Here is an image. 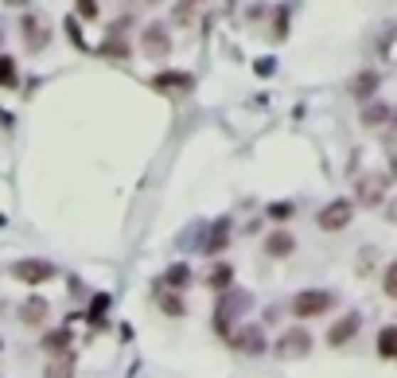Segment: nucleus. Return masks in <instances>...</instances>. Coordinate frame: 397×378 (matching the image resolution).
<instances>
[{
  "label": "nucleus",
  "instance_id": "9",
  "mask_svg": "<svg viewBox=\"0 0 397 378\" xmlns=\"http://www.w3.org/2000/svg\"><path fill=\"white\" fill-rule=\"evenodd\" d=\"M230 347L242 351V355H261L269 343H265V332H261L258 324H242V327H234V332H230Z\"/></svg>",
  "mask_w": 397,
  "mask_h": 378
},
{
  "label": "nucleus",
  "instance_id": "19",
  "mask_svg": "<svg viewBox=\"0 0 397 378\" xmlns=\"http://www.w3.org/2000/svg\"><path fill=\"white\" fill-rule=\"evenodd\" d=\"M206 285H211V289H218V293H226L230 285H234V266L218 261V266L211 269V277H206Z\"/></svg>",
  "mask_w": 397,
  "mask_h": 378
},
{
  "label": "nucleus",
  "instance_id": "4",
  "mask_svg": "<svg viewBox=\"0 0 397 378\" xmlns=\"http://www.w3.org/2000/svg\"><path fill=\"white\" fill-rule=\"evenodd\" d=\"M148 86L156 90V94H168V98H184L195 90V75H187V70H160V75L148 78Z\"/></svg>",
  "mask_w": 397,
  "mask_h": 378
},
{
  "label": "nucleus",
  "instance_id": "13",
  "mask_svg": "<svg viewBox=\"0 0 397 378\" xmlns=\"http://www.w3.org/2000/svg\"><path fill=\"white\" fill-rule=\"evenodd\" d=\"M47 312H51V304H47L43 297H28L20 304V320L23 324H31V327H39L47 320Z\"/></svg>",
  "mask_w": 397,
  "mask_h": 378
},
{
  "label": "nucleus",
  "instance_id": "21",
  "mask_svg": "<svg viewBox=\"0 0 397 378\" xmlns=\"http://www.w3.org/2000/svg\"><path fill=\"white\" fill-rule=\"evenodd\" d=\"M160 308L168 312V316H184L187 304H184V297H179V293H164V297H160Z\"/></svg>",
  "mask_w": 397,
  "mask_h": 378
},
{
  "label": "nucleus",
  "instance_id": "18",
  "mask_svg": "<svg viewBox=\"0 0 397 378\" xmlns=\"http://www.w3.org/2000/svg\"><path fill=\"white\" fill-rule=\"evenodd\" d=\"M230 246V219H218V223H214V230H211V242L203 246L206 253H218V250H226Z\"/></svg>",
  "mask_w": 397,
  "mask_h": 378
},
{
  "label": "nucleus",
  "instance_id": "25",
  "mask_svg": "<svg viewBox=\"0 0 397 378\" xmlns=\"http://www.w3.org/2000/svg\"><path fill=\"white\" fill-rule=\"evenodd\" d=\"M191 16H195V4H176V8H171V20L184 23V28H187V23H195Z\"/></svg>",
  "mask_w": 397,
  "mask_h": 378
},
{
  "label": "nucleus",
  "instance_id": "1",
  "mask_svg": "<svg viewBox=\"0 0 397 378\" xmlns=\"http://www.w3.org/2000/svg\"><path fill=\"white\" fill-rule=\"evenodd\" d=\"M250 308H253V297H250V293H242V289H226V293H222V300L214 304V332L230 340V332H234V320H238V316H245Z\"/></svg>",
  "mask_w": 397,
  "mask_h": 378
},
{
  "label": "nucleus",
  "instance_id": "7",
  "mask_svg": "<svg viewBox=\"0 0 397 378\" xmlns=\"http://www.w3.org/2000/svg\"><path fill=\"white\" fill-rule=\"evenodd\" d=\"M351 219H354V203L351 199H331L324 211L316 215V223H319V230H343V226H351Z\"/></svg>",
  "mask_w": 397,
  "mask_h": 378
},
{
  "label": "nucleus",
  "instance_id": "14",
  "mask_svg": "<svg viewBox=\"0 0 397 378\" xmlns=\"http://www.w3.org/2000/svg\"><path fill=\"white\" fill-rule=\"evenodd\" d=\"M378 82L382 78H378L374 70H362V75H354V82H351V94L359 98V102H366V98L378 94Z\"/></svg>",
  "mask_w": 397,
  "mask_h": 378
},
{
  "label": "nucleus",
  "instance_id": "17",
  "mask_svg": "<svg viewBox=\"0 0 397 378\" xmlns=\"http://www.w3.org/2000/svg\"><path fill=\"white\" fill-rule=\"evenodd\" d=\"M390 117H393V110H390V105H382V102H366V110H362V125H370V129L386 125Z\"/></svg>",
  "mask_w": 397,
  "mask_h": 378
},
{
  "label": "nucleus",
  "instance_id": "23",
  "mask_svg": "<svg viewBox=\"0 0 397 378\" xmlns=\"http://www.w3.org/2000/svg\"><path fill=\"white\" fill-rule=\"evenodd\" d=\"M0 86H16V63L0 55Z\"/></svg>",
  "mask_w": 397,
  "mask_h": 378
},
{
  "label": "nucleus",
  "instance_id": "10",
  "mask_svg": "<svg viewBox=\"0 0 397 378\" xmlns=\"http://www.w3.org/2000/svg\"><path fill=\"white\" fill-rule=\"evenodd\" d=\"M359 327H362V316H359V312H346L343 320H335V324H331L327 343H331V347H343V343H351L354 335H359Z\"/></svg>",
  "mask_w": 397,
  "mask_h": 378
},
{
  "label": "nucleus",
  "instance_id": "3",
  "mask_svg": "<svg viewBox=\"0 0 397 378\" xmlns=\"http://www.w3.org/2000/svg\"><path fill=\"white\" fill-rule=\"evenodd\" d=\"M308 351H312L308 327H288V332H280V340L272 343V355L277 359H308Z\"/></svg>",
  "mask_w": 397,
  "mask_h": 378
},
{
  "label": "nucleus",
  "instance_id": "2",
  "mask_svg": "<svg viewBox=\"0 0 397 378\" xmlns=\"http://www.w3.org/2000/svg\"><path fill=\"white\" fill-rule=\"evenodd\" d=\"M335 308V293L331 289H304L292 297V312L300 320H312V316H324V312Z\"/></svg>",
  "mask_w": 397,
  "mask_h": 378
},
{
  "label": "nucleus",
  "instance_id": "24",
  "mask_svg": "<svg viewBox=\"0 0 397 378\" xmlns=\"http://www.w3.org/2000/svg\"><path fill=\"white\" fill-rule=\"evenodd\" d=\"M382 289L390 293V297L397 300V261H390V266H386V277H382Z\"/></svg>",
  "mask_w": 397,
  "mask_h": 378
},
{
  "label": "nucleus",
  "instance_id": "12",
  "mask_svg": "<svg viewBox=\"0 0 397 378\" xmlns=\"http://www.w3.org/2000/svg\"><path fill=\"white\" fill-rule=\"evenodd\" d=\"M292 250H296V238L288 234V230H272V234L265 238V253H269V258H288Z\"/></svg>",
  "mask_w": 397,
  "mask_h": 378
},
{
  "label": "nucleus",
  "instance_id": "27",
  "mask_svg": "<svg viewBox=\"0 0 397 378\" xmlns=\"http://www.w3.org/2000/svg\"><path fill=\"white\" fill-rule=\"evenodd\" d=\"M70 363H74V359H70V351H66V355H59L51 367H47V374H59V371L66 374V371H70Z\"/></svg>",
  "mask_w": 397,
  "mask_h": 378
},
{
  "label": "nucleus",
  "instance_id": "20",
  "mask_svg": "<svg viewBox=\"0 0 397 378\" xmlns=\"http://www.w3.org/2000/svg\"><path fill=\"white\" fill-rule=\"evenodd\" d=\"M378 355H382V359H397V327L393 324L378 332Z\"/></svg>",
  "mask_w": 397,
  "mask_h": 378
},
{
  "label": "nucleus",
  "instance_id": "22",
  "mask_svg": "<svg viewBox=\"0 0 397 378\" xmlns=\"http://www.w3.org/2000/svg\"><path fill=\"white\" fill-rule=\"evenodd\" d=\"M43 347L47 351H51V355H55V351H63V355H66V347H70V332H66V327H59V335H47V340H43Z\"/></svg>",
  "mask_w": 397,
  "mask_h": 378
},
{
  "label": "nucleus",
  "instance_id": "5",
  "mask_svg": "<svg viewBox=\"0 0 397 378\" xmlns=\"http://www.w3.org/2000/svg\"><path fill=\"white\" fill-rule=\"evenodd\" d=\"M55 261H47V258H23V261H16L12 266V277L16 281H23V285H43V281H55Z\"/></svg>",
  "mask_w": 397,
  "mask_h": 378
},
{
  "label": "nucleus",
  "instance_id": "8",
  "mask_svg": "<svg viewBox=\"0 0 397 378\" xmlns=\"http://www.w3.org/2000/svg\"><path fill=\"white\" fill-rule=\"evenodd\" d=\"M140 51L148 55V59H164V55H171V36L164 23H144V31H140Z\"/></svg>",
  "mask_w": 397,
  "mask_h": 378
},
{
  "label": "nucleus",
  "instance_id": "16",
  "mask_svg": "<svg viewBox=\"0 0 397 378\" xmlns=\"http://www.w3.org/2000/svg\"><path fill=\"white\" fill-rule=\"evenodd\" d=\"M187 285H191V269H187V266H168V273H164V289H168V293H184Z\"/></svg>",
  "mask_w": 397,
  "mask_h": 378
},
{
  "label": "nucleus",
  "instance_id": "6",
  "mask_svg": "<svg viewBox=\"0 0 397 378\" xmlns=\"http://www.w3.org/2000/svg\"><path fill=\"white\" fill-rule=\"evenodd\" d=\"M20 36H23V43H28V51H43V47L51 43V23L39 12H28L20 20Z\"/></svg>",
  "mask_w": 397,
  "mask_h": 378
},
{
  "label": "nucleus",
  "instance_id": "26",
  "mask_svg": "<svg viewBox=\"0 0 397 378\" xmlns=\"http://www.w3.org/2000/svg\"><path fill=\"white\" fill-rule=\"evenodd\" d=\"M292 215H296L292 203H272L269 207V219H277V223H285V219H292Z\"/></svg>",
  "mask_w": 397,
  "mask_h": 378
},
{
  "label": "nucleus",
  "instance_id": "15",
  "mask_svg": "<svg viewBox=\"0 0 397 378\" xmlns=\"http://www.w3.org/2000/svg\"><path fill=\"white\" fill-rule=\"evenodd\" d=\"M102 55H110V59H129V43H125V36L121 31H113L110 28V36L102 39V47H97Z\"/></svg>",
  "mask_w": 397,
  "mask_h": 378
},
{
  "label": "nucleus",
  "instance_id": "11",
  "mask_svg": "<svg viewBox=\"0 0 397 378\" xmlns=\"http://www.w3.org/2000/svg\"><path fill=\"white\" fill-rule=\"evenodd\" d=\"M386 187H390V176H362L359 179V203L362 207H378Z\"/></svg>",
  "mask_w": 397,
  "mask_h": 378
},
{
  "label": "nucleus",
  "instance_id": "28",
  "mask_svg": "<svg viewBox=\"0 0 397 378\" xmlns=\"http://www.w3.org/2000/svg\"><path fill=\"white\" fill-rule=\"evenodd\" d=\"M78 16H86V20H94V16H97V4H90V0H82V4H78Z\"/></svg>",
  "mask_w": 397,
  "mask_h": 378
}]
</instances>
